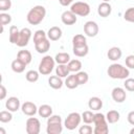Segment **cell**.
Listing matches in <instances>:
<instances>
[{
	"label": "cell",
	"instance_id": "obj_5",
	"mask_svg": "<svg viewBox=\"0 0 134 134\" xmlns=\"http://www.w3.org/2000/svg\"><path fill=\"white\" fill-rule=\"evenodd\" d=\"M82 120V115L77 112H71L68 114V116L66 117L65 121H64V126L67 130H74L75 128H77L81 124Z\"/></svg>",
	"mask_w": 134,
	"mask_h": 134
},
{
	"label": "cell",
	"instance_id": "obj_12",
	"mask_svg": "<svg viewBox=\"0 0 134 134\" xmlns=\"http://www.w3.org/2000/svg\"><path fill=\"white\" fill-rule=\"evenodd\" d=\"M21 110L27 116H34L38 112V108H37L36 104H34L31 102H25L21 106Z\"/></svg>",
	"mask_w": 134,
	"mask_h": 134
},
{
	"label": "cell",
	"instance_id": "obj_41",
	"mask_svg": "<svg viewBox=\"0 0 134 134\" xmlns=\"http://www.w3.org/2000/svg\"><path fill=\"white\" fill-rule=\"evenodd\" d=\"M62 122V117L60 115H50L47 118V124H61Z\"/></svg>",
	"mask_w": 134,
	"mask_h": 134
},
{
	"label": "cell",
	"instance_id": "obj_47",
	"mask_svg": "<svg viewBox=\"0 0 134 134\" xmlns=\"http://www.w3.org/2000/svg\"><path fill=\"white\" fill-rule=\"evenodd\" d=\"M0 133H1V134H5V131H4V130L1 128V129H0Z\"/></svg>",
	"mask_w": 134,
	"mask_h": 134
},
{
	"label": "cell",
	"instance_id": "obj_19",
	"mask_svg": "<svg viewBox=\"0 0 134 134\" xmlns=\"http://www.w3.org/2000/svg\"><path fill=\"white\" fill-rule=\"evenodd\" d=\"M72 51L74 53V55L79 57V58H84L88 54L89 52V47L87 44L85 45H80V46H73L72 47Z\"/></svg>",
	"mask_w": 134,
	"mask_h": 134
},
{
	"label": "cell",
	"instance_id": "obj_35",
	"mask_svg": "<svg viewBox=\"0 0 134 134\" xmlns=\"http://www.w3.org/2000/svg\"><path fill=\"white\" fill-rule=\"evenodd\" d=\"M46 38H47V34L44 30L39 29L34 34V43L36 44V43H38V42H40V41H42Z\"/></svg>",
	"mask_w": 134,
	"mask_h": 134
},
{
	"label": "cell",
	"instance_id": "obj_16",
	"mask_svg": "<svg viewBox=\"0 0 134 134\" xmlns=\"http://www.w3.org/2000/svg\"><path fill=\"white\" fill-rule=\"evenodd\" d=\"M121 54H122L121 49H120L119 47H117V46L111 47V48L108 50V52H107L108 59H109L110 61H113V62L118 61V60L121 58Z\"/></svg>",
	"mask_w": 134,
	"mask_h": 134
},
{
	"label": "cell",
	"instance_id": "obj_49",
	"mask_svg": "<svg viewBox=\"0 0 134 134\" xmlns=\"http://www.w3.org/2000/svg\"><path fill=\"white\" fill-rule=\"evenodd\" d=\"M103 1H104V2H109L110 0H103Z\"/></svg>",
	"mask_w": 134,
	"mask_h": 134
},
{
	"label": "cell",
	"instance_id": "obj_38",
	"mask_svg": "<svg viewBox=\"0 0 134 134\" xmlns=\"http://www.w3.org/2000/svg\"><path fill=\"white\" fill-rule=\"evenodd\" d=\"M12 22V16L9 14H6L4 12H2L0 14V24L1 25H6V24H9Z\"/></svg>",
	"mask_w": 134,
	"mask_h": 134
},
{
	"label": "cell",
	"instance_id": "obj_13",
	"mask_svg": "<svg viewBox=\"0 0 134 134\" xmlns=\"http://www.w3.org/2000/svg\"><path fill=\"white\" fill-rule=\"evenodd\" d=\"M5 107L7 110H9L10 112H16L20 109V100L18 97L16 96H10L7 98L6 103H5Z\"/></svg>",
	"mask_w": 134,
	"mask_h": 134
},
{
	"label": "cell",
	"instance_id": "obj_11",
	"mask_svg": "<svg viewBox=\"0 0 134 134\" xmlns=\"http://www.w3.org/2000/svg\"><path fill=\"white\" fill-rule=\"evenodd\" d=\"M61 20L65 25H73L76 21V15L73 14L71 10H65L62 15H61Z\"/></svg>",
	"mask_w": 134,
	"mask_h": 134
},
{
	"label": "cell",
	"instance_id": "obj_9",
	"mask_svg": "<svg viewBox=\"0 0 134 134\" xmlns=\"http://www.w3.org/2000/svg\"><path fill=\"white\" fill-rule=\"evenodd\" d=\"M111 96L113 98V100L115 103H124L127 98V93H126V90L121 87H115L113 88L112 92H111Z\"/></svg>",
	"mask_w": 134,
	"mask_h": 134
},
{
	"label": "cell",
	"instance_id": "obj_25",
	"mask_svg": "<svg viewBox=\"0 0 134 134\" xmlns=\"http://www.w3.org/2000/svg\"><path fill=\"white\" fill-rule=\"evenodd\" d=\"M12 69L14 72L16 73H21L25 70V67H26V64H24L22 61H20L19 59H16L12 62V65H10Z\"/></svg>",
	"mask_w": 134,
	"mask_h": 134
},
{
	"label": "cell",
	"instance_id": "obj_20",
	"mask_svg": "<svg viewBox=\"0 0 134 134\" xmlns=\"http://www.w3.org/2000/svg\"><path fill=\"white\" fill-rule=\"evenodd\" d=\"M48 85L52 88V89H61L62 86L64 85L63 81H62V77L58 76L57 74L55 75H51L49 79H48Z\"/></svg>",
	"mask_w": 134,
	"mask_h": 134
},
{
	"label": "cell",
	"instance_id": "obj_22",
	"mask_svg": "<svg viewBox=\"0 0 134 134\" xmlns=\"http://www.w3.org/2000/svg\"><path fill=\"white\" fill-rule=\"evenodd\" d=\"M17 59H19L20 61H22L24 64L28 65L30 62H31V53L29 50H20L18 53H17Z\"/></svg>",
	"mask_w": 134,
	"mask_h": 134
},
{
	"label": "cell",
	"instance_id": "obj_1",
	"mask_svg": "<svg viewBox=\"0 0 134 134\" xmlns=\"http://www.w3.org/2000/svg\"><path fill=\"white\" fill-rule=\"evenodd\" d=\"M46 16V9L43 5H36L34 6L26 16L27 22L31 25H38L40 24Z\"/></svg>",
	"mask_w": 134,
	"mask_h": 134
},
{
	"label": "cell",
	"instance_id": "obj_18",
	"mask_svg": "<svg viewBox=\"0 0 134 134\" xmlns=\"http://www.w3.org/2000/svg\"><path fill=\"white\" fill-rule=\"evenodd\" d=\"M88 107H89V109H91L93 111H98L103 107V100H102V98H99L97 96L90 97L89 100H88Z\"/></svg>",
	"mask_w": 134,
	"mask_h": 134
},
{
	"label": "cell",
	"instance_id": "obj_32",
	"mask_svg": "<svg viewBox=\"0 0 134 134\" xmlns=\"http://www.w3.org/2000/svg\"><path fill=\"white\" fill-rule=\"evenodd\" d=\"M75 76H76V80H77L79 85H84L89 80V75L85 71H79V72H76L75 73Z\"/></svg>",
	"mask_w": 134,
	"mask_h": 134
},
{
	"label": "cell",
	"instance_id": "obj_42",
	"mask_svg": "<svg viewBox=\"0 0 134 134\" xmlns=\"http://www.w3.org/2000/svg\"><path fill=\"white\" fill-rule=\"evenodd\" d=\"M92 132H93V130L90 126H88V124H86L85 126H81V128L79 129L80 134H91Z\"/></svg>",
	"mask_w": 134,
	"mask_h": 134
},
{
	"label": "cell",
	"instance_id": "obj_33",
	"mask_svg": "<svg viewBox=\"0 0 134 134\" xmlns=\"http://www.w3.org/2000/svg\"><path fill=\"white\" fill-rule=\"evenodd\" d=\"M39 71H36V70H28L25 74V77L28 82L30 83H35L39 80Z\"/></svg>",
	"mask_w": 134,
	"mask_h": 134
},
{
	"label": "cell",
	"instance_id": "obj_36",
	"mask_svg": "<svg viewBox=\"0 0 134 134\" xmlns=\"http://www.w3.org/2000/svg\"><path fill=\"white\" fill-rule=\"evenodd\" d=\"M13 119V115L10 113L9 110L7 111H1L0 112V121L5 124V122H9Z\"/></svg>",
	"mask_w": 134,
	"mask_h": 134
},
{
	"label": "cell",
	"instance_id": "obj_15",
	"mask_svg": "<svg viewBox=\"0 0 134 134\" xmlns=\"http://www.w3.org/2000/svg\"><path fill=\"white\" fill-rule=\"evenodd\" d=\"M62 37V29L59 26H52L47 31V38L50 41H58Z\"/></svg>",
	"mask_w": 134,
	"mask_h": 134
},
{
	"label": "cell",
	"instance_id": "obj_37",
	"mask_svg": "<svg viewBox=\"0 0 134 134\" xmlns=\"http://www.w3.org/2000/svg\"><path fill=\"white\" fill-rule=\"evenodd\" d=\"M124 19L128 22L134 23V7H129L125 14H124Z\"/></svg>",
	"mask_w": 134,
	"mask_h": 134
},
{
	"label": "cell",
	"instance_id": "obj_34",
	"mask_svg": "<svg viewBox=\"0 0 134 134\" xmlns=\"http://www.w3.org/2000/svg\"><path fill=\"white\" fill-rule=\"evenodd\" d=\"M93 118H94V114L92 113V111H84L82 113V120L85 124H91L93 122Z\"/></svg>",
	"mask_w": 134,
	"mask_h": 134
},
{
	"label": "cell",
	"instance_id": "obj_2",
	"mask_svg": "<svg viewBox=\"0 0 134 134\" xmlns=\"http://www.w3.org/2000/svg\"><path fill=\"white\" fill-rule=\"evenodd\" d=\"M108 75L114 80H126L130 75V71L127 67H124L121 64L113 63L108 67Z\"/></svg>",
	"mask_w": 134,
	"mask_h": 134
},
{
	"label": "cell",
	"instance_id": "obj_24",
	"mask_svg": "<svg viewBox=\"0 0 134 134\" xmlns=\"http://www.w3.org/2000/svg\"><path fill=\"white\" fill-rule=\"evenodd\" d=\"M63 131V126L61 124H47L46 132L47 134H60Z\"/></svg>",
	"mask_w": 134,
	"mask_h": 134
},
{
	"label": "cell",
	"instance_id": "obj_39",
	"mask_svg": "<svg viewBox=\"0 0 134 134\" xmlns=\"http://www.w3.org/2000/svg\"><path fill=\"white\" fill-rule=\"evenodd\" d=\"M124 86H125L126 90L133 92V91H134V79H132V77H127V79L125 80Z\"/></svg>",
	"mask_w": 134,
	"mask_h": 134
},
{
	"label": "cell",
	"instance_id": "obj_31",
	"mask_svg": "<svg viewBox=\"0 0 134 134\" xmlns=\"http://www.w3.org/2000/svg\"><path fill=\"white\" fill-rule=\"evenodd\" d=\"M87 44V40H86V37L84 35H75L73 38H72V45L73 46H80V45H85Z\"/></svg>",
	"mask_w": 134,
	"mask_h": 134
},
{
	"label": "cell",
	"instance_id": "obj_26",
	"mask_svg": "<svg viewBox=\"0 0 134 134\" xmlns=\"http://www.w3.org/2000/svg\"><path fill=\"white\" fill-rule=\"evenodd\" d=\"M119 112L116 111V110H110L108 111V113L106 114V119L109 124H115L119 120Z\"/></svg>",
	"mask_w": 134,
	"mask_h": 134
},
{
	"label": "cell",
	"instance_id": "obj_8",
	"mask_svg": "<svg viewBox=\"0 0 134 134\" xmlns=\"http://www.w3.org/2000/svg\"><path fill=\"white\" fill-rule=\"evenodd\" d=\"M30 37H31V30L27 27H24L20 30V35H19V39L16 43L17 46L19 47H24L28 44L29 40H30Z\"/></svg>",
	"mask_w": 134,
	"mask_h": 134
},
{
	"label": "cell",
	"instance_id": "obj_17",
	"mask_svg": "<svg viewBox=\"0 0 134 134\" xmlns=\"http://www.w3.org/2000/svg\"><path fill=\"white\" fill-rule=\"evenodd\" d=\"M35 48L36 50L39 52V53H46L49 48H50V42H49V39H44L38 43L35 44Z\"/></svg>",
	"mask_w": 134,
	"mask_h": 134
},
{
	"label": "cell",
	"instance_id": "obj_43",
	"mask_svg": "<svg viewBox=\"0 0 134 134\" xmlns=\"http://www.w3.org/2000/svg\"><path fill=\"white\" fill-rule=\"evenodd\" d=\"M126 62V66L130 69H134V54H130L126 58L125 60Z\"/></svg>",
	"mask_w": 134,
	"mask_h": 134
},
{
	"label": "cell",
	"instance_id": "obj_27",
	"mask_svg": "<svg viewBox=\"0 0 134 134\" xmlns=\"http://www.w3.org/2000/svg\"><path fill=\"white\" fill-rule=\"evenodd\" d=\"M19 35H20V30L18 29V27L12 25L9 27V42L12 44H16L19 39Z\"/></svg>",
	"mask_w": 134,
	"mask_h": 134
},
{
	"label": "cell",
	"instance_id": "obj_3",
	"mask_svg": "<svg viewBox=\"0 0 134 134\" xmlns=\"http://www.w3.org/2000/svg\"><path fill=\"white\" fill-rule=\"evenodd\" d=\"M93 124H94V129L93 133L94 134H107L109 132L108 128V121L106 119V116L102 113H95L94 118H93Z\"/></svg>",
	"mask_w": 134,
	"mask_h": 134
},
{
	"label": "cell",
	"instance_id": "obj_30",
	"mask_svg": "<svg viewBox=\"0 0 134 134\" xmlns=\"http://www.w3.org/2000/svg\"><path fill=\"white\" fill-rule=\"evenodd\" d=\"M65 86L68 88V89H75L79 85L77 83V80H76V76L75 74H71V75H68L66 81H65Z\"/></svg>",
	"mask_w": 134,
	"mask_h": 134
},
{
	"label": "cell",
	"instance_id": "obj_7",
	"mask_svg": "<svg viewBox=\"0 0 134 134\" xmlns=\"http://www.w3.org/2000/svg\"><path fill=\"white\" fill-rule=\"evenodd\" d=\"M41 130V122L36 117H29L26 120V133L27 134H39Z\"/></svg>",
	"mask_w": 134,
	"mask_h": 134
},
{
	"label": "cell",
	"instance_id": "obj_14",
	"mask_svg": "<svg viewBox=\"0 0 134 134\" xmlns=\"http://www.w3.org/2000/svg\"><path fill=\"white\" fill-rule=\"evenodd\" d=\"M111 12H112V6L110 5L109 2H104V1H103V2L98 5V7H97V14H98L100 17H103V18L109 17L110 14H111Z\"/></svg>",
	"mask_w": 134,
	"mask_h": 134
},
{
	"label": "cell",
	"instance_id": "obj_6",
	"mask_svg": "<svg viewBox=\"0 0 134 134\" xmlns=\"http://www.w3.org/2000/svg\"><path fill=\"white\" fill-rule=\"evenodd\" d=\"M70 10L73 14H75L76 16L86 17V16H88L90 14V6L86 2L77 1L75 3H72V5L70 6Z\"/></svg>",
	"mask_w": 134,
	"mask_h": 134
},
{
	"label": "cell",
	"instance_id": "obj_10",
	"mask_svg": "<svg viewBox=\"0 0 134 134\" xmlns=\"http://www.w3.org/2000/svg\"><path fill=\"white\" fill-rule=\"evenodd\" d=\"M84 32L88 37H95L98 34V25L94 21H87L84 24Z\"/></svg>",
	"mask_w": 134,
	"mask_h": 134
},
{
	"label": "cell",
	"instance_id": "obj_46",
	"mask_svg": "<svg viewBox=\"0 0 134 134\" xmlns=\"http://www.w3.org/2000/svg\"><path fill=\"white\" fill-rule=\"evenodd\" d=\"M73 1H74V0H59L60 4H61L62 6H68V5H70Z\"/></svg>",
	"mask_w": 134,
	"mask_h": 134
},
{
	"label": "cell",
	"instance_id": "obj_44",
	"mask_svg": "<svg viewBox=\"0 0 134 134\" xmlns=\"http://www.w3.org/2000/svg\"><path fill=\"white\" fill-rule=\"evenodd\" d=\"M127 119H128V121H129L130 125L134 126V111H130V112L128 113Z\"/></svg>",
	"mask_w": 134,
	"mask_h": 134
},
{
	"label": "cell",
	"instance_id": "obj_21",
	"mask_svg": "<svg viewBox=\"0 0 134 134\" xmlns=\"http://www.w3.org/2000/svg\"><path fill=\"white\" fill-rule=\"evenodd\" d=\"M38 113L41 117H44V118H48L50 115H52V108L51 106L49 105H41L39 108H38Z\"/></svg>",
	"mask_w": 134,
	"mask_h": 134
},
{
	"label": "cell",
	"instance_id": "obj_48",
	"mask_svg": "<svg viewBox=\"0 0 134 134\" xmlns=\"http://www.w3.org/2000/svg\"><path fill=\"white\" fill-rule=\"evenodd\" d=\"M130 134H134V128H132V129L130 130Z\"/></svg>",
	"mask_w": 134,
	"mask_h": 134
},
{
	"label": "cell",
	"instance_id": "obj_29",
	"mask_svg": "<svg viewBox=\"0 0 134 134\" xmlns=\"http://www.w3.org/2000/svg\"><path fill=\"white\" fill-rule=\"evenodd\" d=\"M70 72H79L82 69V62L80 60H70L67 64Z\"/></svg>",
	"mask_w": 134,
	"mask_h": 134
},
{
	"label": "cell",
	"instance_id": "obj_40",
	"mask_svg": "<svg viewBox=\"0 0 134 134\" xmlns=\"http://www.w3.org/2000/svg\"><path fill=\"white\" fill-rule=\"evenodd\" d=\"M12 7V1L10 0H0V10L6 12Z\"/></svg>",
	"mask_w": 134,
	"mask_h": 134
},
{
	"label": "cell",
	"instance_id": "obj_4",
	"mask_svg": "<svg viewBox=\"0 0 134 134\" xmlns=\"http://www.w3.org/2000/svg\"><path fill=\"white\" fill-rule=\"evenodd\" d=\"M54 64H55V61L52 57H50V55L43 57L39 64V72L43 75L50 74L54 68Z\"/></svg>",
	"mask_w": 134,
	"mask_h": 134
},
{
	"label": "cell",
	"instance_id": "obj_45",
	"mask_svg": "<svg viewBox=\"0 0 134 134\" xmlns=\"http://www.w3.org/2000/svg\"><path fill=\"white\" fill-rule=\"evenodd\" d=\"M6 96V88L4 87V85L0 86V99H4Z\"/></svg>",
	"mask_w": 134,
	"mask_h": 134
},
{
	"label": "cell",
	"instance_id": "obj_23",
	"mask_svg": "<svg viewBox=\"0 0 134 134\" xmlns=\"http://www.w3.org/2000/svg\"><path fill=\"white\" fill-rule=\"evenodd\" d=\"M69 68L67 66V64H58V66L55 67V74L60 77H66L69 75Z\"/></svg>",
	"mask_w": 134,
	"mask_h": 134
},
{
	"label": "cell",
	"instance_id": "obj_28",
	"mask_svg": "<svg viewBox=\"0 0 134 134\" xmlns=\"http://www.w3.org/2000/svg\"><path fill=\"white\" fill-rule=\"evenodd\" d=\"M54 61L58 64H68L70 61V55L67 52H59L54 57Z\"/></svg>",
	"mask_w": 134,
	"mask_h": 134
}]
</instances>
